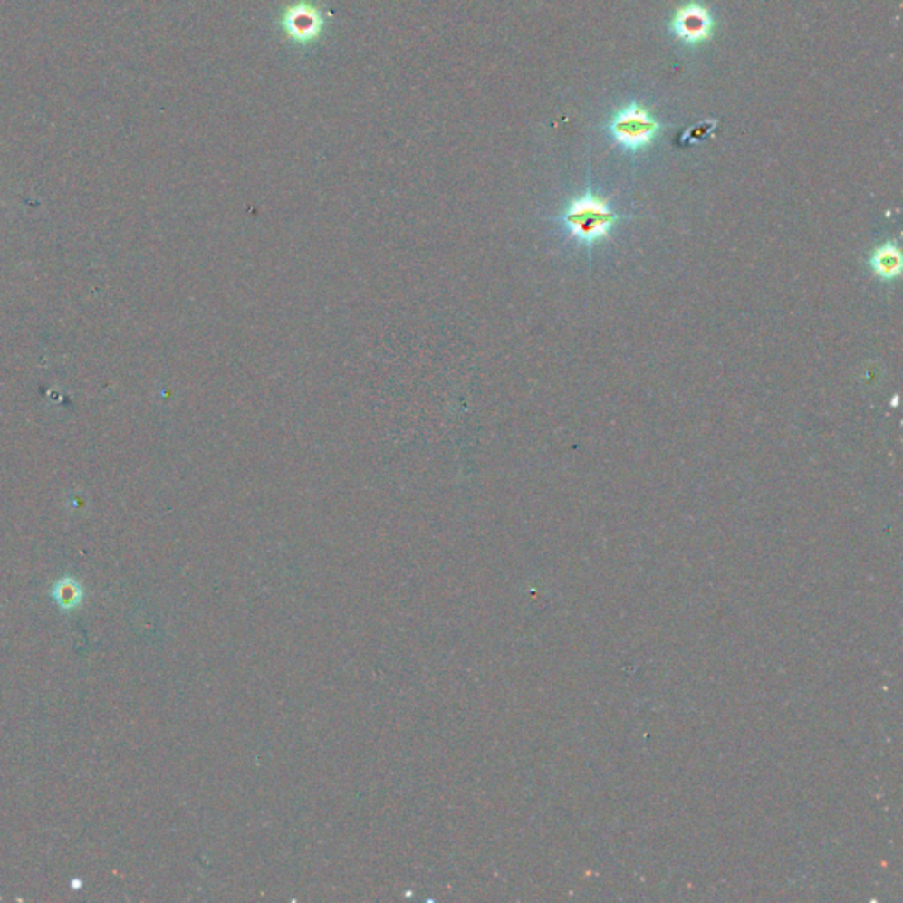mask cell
Returning <instances> with one entry per match:
<instances>
[{
    "label": "cell",
    "instance_id": "1",
    "mask_svg": "<svg viewBox=\"0 0 903 903\" xmlns=\"http://www.w3.org/2000/svg\"><path fill=\"white\" fill-rule=\"evenodd\" d=\"M618 219L620 216L612 212L609 203L593 193H586L584 197L572 201L562 216V221L567 225L570 234L588 244L603 238Z\"/></svg>",
    "mask_w": 903,
    "mask_h": 903
},
{
    "label": "cell",
    "instance_id": "2",
    "mask_svg": "<svg viewBox=\"0 0 903 903\" xmlns=\"http://www.w3.org/2000/svg\"><path fill=\"white\" fill-rule=\"evenodd\" d=\"M609 133L625 150L640 152L660 133L658 120L639 102H630L616 111L609 122Z\"/></svg>",
    "mask_w": 903,
    "mask_h": 903
},
{
    "label": "cell",
    "instance_id": "3",
    "mask_svg": "<svg viewBox=\"0 0 903 903\" xmlns=\"http://www.w3.org/2000/svg\"><path fill=\"white\" fill-rule=\"evenodd\" d=\"M669 31L676 39L688 46L704 43L713 34L711 13L697 2H690L677 9L670 20Z\"/></svg>",
    "mask_w": 903,
    "mask_h": 903
},
{
    "label": "cell",
    "instance_id": "4",
    "mask_svg": "<svg viewBox=\"0 0 903 903\" xmlns=\"http://www.w3.org/2000/svg\"><path fill=\"white\" fill-rule=\"evenodd\" d=\"M323 25H325L323 14L316 7L305 2L290 7L283 16L284 33L299 43H309L316 39L322 33Z\"/></svg>",
    "mask_w": 903,
    "mask_h": 903
},
{
    "label": "cell",
    "instance_id": "5",
    "mask_svg": "<svg viewBox=\"0 0 903 903\" xmlns=\"http://www.w3.org/2000/svg\"><path fill=\"white\" fill-rule=\"evenodd\" d=\"M52 597H53L55 603L59 605V609L72 610V609H76L82 603L83 591H82V586H80V582L76 579L64 577V579H59L53 584Z\"/></svg>",
    "mask_w": 903,
    "mask_h": 903
},
{
    "label": "cell",
    "instance_id": "6",
    "mask_svg": "<svg viewBox=\"0 0 903 903\" xmlns=\"http://www.w3.org/2000/svg\"><path fill=\"white\" fill-rule=\"evenodd\" d=\"M871 267L880 277H886V279L898 275L900 267H902L900 251L895 245H884V247L877 249L873 258H871Z\"/></svg>",
    "mask_w": 903,
    "mask_h": 903
},
{
    "label": "cell",
    "instance_id": "7",
    "mask_svg": "<svg viewBox=\"0 0 903 903\" xmlns=\"http://www.w3.org/2000/svg\"><path fill=\"white\" fill-rule=\"evenodd\" d=\"M715 126H716V120H706V122H701V124H697V126L690 128L688 131H685L683 138H681V141H683V143H699V141H703V139H706L709 134L713 133Z\"/></svg>",
    "mask_w": 903,
    "mask_h": 903
}]
</instances>
